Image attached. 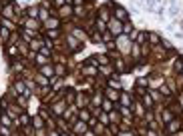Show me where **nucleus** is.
I'll return each instance as SVG.
<instances>
[{"label": "nucleus", "mask_w": 183, "mask_h": 136, "mask_svg": "<svg viewBox=\"0 0 183 136\" xmlns=\"http://www.w3.org/2000/svg\"><path fill=\"white\" fill-rule=\"evenodd\" d=\"M97 114H99V120H101V124H109V114H105V112H99V110H97Z\"/></svg>", "instance_id": "34"}, {"label": "nucleus", "mask_w": 183, "mask_h": 136, "mask_svg": "<svg viewBox=\"0 0 183 136\" xmlns=\"http://www.w3.org/2000/svg\"><path fill=\"white\" fill-rule=\"evenodd\" d=\"M113 66H115V68H117V70H119V72H125V62H123V60H121V58H117V60H115V62H113Z\"/></svg>", "instance_id": "31"}, {"label": "nucleus", "mask_w": 183, "mask_h": 136, "mask_svg": "<svg viewBox=\"0 0 183 136\" xmlns=\"http://www.w3.org/2000/svg\"><path fill=\"white\" fill-rule=\"evenodd\" d=\"M101 106H103V110H105V112H111V110H113V100H103V102H101Z\"/></svg>", "instance_id": "28"}, {"label": "nucleus", "mask_w": 183, "mask_h": 136, "mask_svg": "<svg viewBox=\"0 0 183 136\" xmlns=\"http://www.w3.org/2000/svg\"><path fill=\"white\" fill-rule=\"evenodd\" d=\"M50 16H53V14H50L48 10H44V8H40V10H38V22H46V20L50 18Z\"/></svg>", "instance_id": "17"}, {"label": "nucleus", "mask_w": 183, "mask_h": 136, "mask_svg": "<svg viewBox=\"0 0 183 136\" xmlns=\"http://www.w3.org/2000/svg\"><path fill=\"white\" fill-rule=\"evenodd\" d=\"M171 120H173V112H171V110H165V112H163V122L167 124V122H171Z\"/></svg>", "instance_id": "36"}, {"label": "nucleus", "mask_w": 183, "mask_h": 136, "mask_svg": "<svg viewBox=\"0 0 183 136\" xmlns=\"http://www.w3.org/2000/svg\"><path fill=\"white\" fill-rule=\"evenodd\" d=\"M109 32L111 34H123V22H119V20H109Z\"/></svg>", "instance_id": "4"}, {"label": "nucleus", "mask_w": 183, "mask_h": 136, "mask_svg": "<svg viewBox=\"0 0 183 136\" xmlns=\"http://www.w3.org/2000/svg\"><path fill=\"white\" fill-rule=\"evenodd\" d=\"M18 124H22V126H30V118H28V114H20L18 116Z\"/></svg>", "instance_id": "23"}, {"label": "nucleus", "mask_w": 183, "mask_h": 136, "mask_svg": "<svg viewBox=\"0 0 183 136\" xmlns=\"http://www.w3.org/2000/svg\"><path fill=\"white\" fill-rule=\"evenodd\" d=\"M40 74H42V76H46V78H53V76H54V66H53V64H44V66H40Z\"/></svg>", "instance_id": "10"}, {"label": "nucleus", "mask_w": 183, "mask_h": 136, "mask_svg": "<svg viewBox=\"0 0 183 136\" xmlns=\"http://www.w3.org/2000/svg\"><path fill=\"white\" fill-rule=\"evenodd\" d=\"M0 136H10V130H8V126L0 124Z\"/></svg>", "instance_id": "42"}, {"label": "nucleus", "mask_w": 183, "mask_h": 136, "mask_svg": "<svg viewBox=\"0 0 183 136\" xmlns=\"http://www.w3.org/2000/svg\"><path fill=\"white\" fill-rule=\"evenodd\" d=\"M179 128H181V120H171V122H167V134H169V136H175Z\"/></svg>", "instance_id": "5"}, {"label": "nucleus", "mask_w": 183, "mask_h": 136, "mask_svg": "<svg viewBox=\"0 0 183 136\" xmlns=\"http://www.w3.org/2000/svg\"><path fill=\"white\" fill-rule=\"evenodd\" d=\"M181 74H183V70H181Z\"/></svg>", "instance_id": "55"}, {"label": "nucleus", "mask_w": 183, "mask_h": 136, "mask_svg": "<svg viewBox=\"0 0 183 136\" xmlns=\"http://www.w3.org/2000/svg\"><path fill=\"white\" fill-rule=\"evenodd\" d=\"M38 18H24V26L30 28V30H38Z\"/></svg>", "instance_id": "16"}, {"label": "nucleus", "mask_w": 183, "mask_h": 136, "mask_svg": "<svg viewBox=\"0 0 183 136\" xmlns=\"http://www.w3.org/2000/svg\"><path fill=\"white\" fill-rule=\"evenodd\" d=\"M173 70L181 74V70H183V58H175V62H173Z\"/></svg>", "instance_id": "27"}, {"label": "nucleus", "mask_w": 183, "mask_h": 136, "mask_svg": "<svg viewBox=\"0 0 183 136\" xmlns=\"http://www.w3.org/2000/svg\"><path fill=\"white\" fill-rule=\"evenodd\" d=\"M83 136H97V134H95V132H89V130H87V132H85Z\"/></svg>", "instance_id": "50"}, {"label": "nucleus", "mask_w": 183, "mask_h": 136, "mask_svg": "<svg viewBox=\"0 0 183 136\" xmlns=\"http://www.w3.org/2000/svg\"><path fill=\"white\" fill-rule=\"evenodd\" d=\"M75 38H79V40H85V38H87V32L79 28V30H75Z\"/></svg>", "instance_id": "40"}, {"label": "nucleus", "mask_w": 183, "mask_h": 136, "mask_svg": "<svg viewBox=\"0 0 183 136\" xmlns=\"http://www.w3.org/2000/svg\"><path fill=\"white\" fill-rule=\"evenodd\" d=\"M0 2H6V0H0Z\"/></svg>", "instance_id": "54"}, {"label": "nucleus", "mask_w": 183, "mask_h": 136, "mask_svg": "<svg viewBox=\"0 0 183 136\" xmlns=\"http://www.w3.org/2000/svg\"><path fill=\"white\" fill-rule=\"evenodd\" d=\"M135 42H137V44H145L147 42V32H139L137 38H135Z\"/></svg>", "instance_id": "30"}, {"label": "nucleus", "mask_w": 183, "mask_h": 136, "mask_svg": "<svg viewBox=\"0 0 183 136\" xmlns=\"http://www.w3.org/2000/svg\"><path fill=\"white\" fill-rule=\"evenodd\" d=\"M12 70L16 72V74H20V72H24V62H20V60H16L14 64H12Z\"/></svg>", "instance_id": "25"}, {"label": "nucleus", "mask_w": 183, "mask_h": 136, "mask_svg": "<svg viewBox=\"0 0 183 136\" xmlns=\"http://www.w3.org/2000/svg\"><path fill=\"white\" fill-rule=\"evenodd\" d=\"M26 84L28 82H24V80H16V82H14V92H16V94H24V92L28 90Z\"/></svg>", "instance_id": "8"}, {"label": "nucleus", "mask_w": 183, "mask_h": 136, "mask_svg": "<svg viewBox=\"0 0 183 136\" xmlns=\"http://www.w3.org/2000/svg\"><path fill=\"white\" fill-rule=\"evenodd\" d=\"M109 86H111V88H115V90H121V86H123V84L119 82V78H117V76L113 74V78L109 80Z\"/></svg>", "instance_id": "22"}, {"label": "nucleus", "mask_w": 183, "mask_h": 136, "mask_svg": "<svg viewBox=\"0 0 183 136\" xmlns=\"http://www.w3.org/2000/svg\"><path fill=\"white\" fill-rule=\"evenodd\" d=\"M53 4H54V6H57V8H62V6H65V0H53Z\"/></svg>", "instance_id": "46"}, {"label": "nucleus", "mask_w": 183, "mask_h": 136, "mask_svg": "<svg viewBox=\"0 0 183 136\" xmlns=\"http://www.w3.org/2000/svg\"><path fill=\"white\" fill-rule=\"evenodd\" d=\"M143 106H145V108H151V106H153V98H151V94H149V92L143 96Z\"/></svg>", "instance_id": "29"}, {"label": "nucleus", "mask_w": 183, "mask_h": 136, "mask_svg": "<svg viewBox=\"0 0 183 136\" xmlns=\"http://www.w3.org/2000/svg\"><path fill=\"white\" fill-rule=\"evenodd\" d=\"M2 114H4V112H2V106H0V118H2Z\"/></svg>", "instance_id": "53"}, {"label": "nucleus", "mask_w": 183, "mask_h": 136, "mask_svg": "<svg viewBox=\"0 0 183 136\" xmlns=\"http://www.w3.org/2000/svg\"><path fill=\"white\" fill-rule=\"evenodd\" d=\"M119 102H121L123 106H127V108H131V104H133V96H131L129 92H121V96H119Z\"/></svg>", "instance_id": "7"}, {"label": "nucleus", "mask_w": 183, "mask_h": 136, "mask_svg": "<svg viewBox=\"0 0 183 136\" xmlns=\"http://www.w3.org/2000/svg\"><path fill=\"white\" fill-rule=\"evenodd\" d=\"M26 14H30V16H36V18H38V8H36V6L28 8V10H26Z\"/></svg>", "instance_id": "44"}, {"label": "nucleus", "mask_w": 183, "mask_h": 136, "mask_svg": "<svg viewBox=\"0 0 183 136\" xmlns=\"http://www.w3.org/2000/svg\"><path fill=\"white\" fill-rule=\"evenodd\" d=\"M73 132H76V134L83 136L85 132H87V122H83V120H75V124H73Z\"/></svg>", "instance_id": "6"}, {"label": "nucleus", "mask_w": 183, "mask_h": 136, "mask_svg": "<svg viewBox=\"0 0 183 136\" xmlns=\"http://www.w3.org/2000/svg\"><path fill=\"white\" fill-rule=\"evenodd\" d=\"M44 24V28H48V30H58V18H54V16H50L48 20H46V22H42Z\"/></svg>", "instance_id": "9"}, {"label": "nucleus", "mask_w": 183, "mask_h": 136, "mask_svg": "<svg viewBox=\"0 0 183 136\" xmlns=\"http://www.w3.org/2000/svg\"><path fill=\"white\" fill-rule=\"evenodd\" d=\"M71 12H73V8H71V6H66V4H65V6L61 8V14H65V16H69Z\"/></svg>", "instance_id": "43"}, {"label": "nucleus", "mask_w": 183, "mask_h": 136, "mask_svg": "<svg viewBox=\"0 0 183 136\" xmlns=\"http://www.w3.org/2000/svg\"><path fill=\"white\" fill-rule=\"evenodd\" d=\"M6 54H8V58H12V60H18V48H16L14 44H8L6 46Z\"/></svg>", "instance_id": "11"}, {"label": "nucleus", "mask_w": 183, "mask_h": 136, "mask_svg": "<svg viewBox=\"0 0 183 136\" xmlns=\"http://www.w3.org/2000/svg\"><path fill=\"white\" fill-rule=\"evenodd\" d=\"M54 74H57V76H66V68L61 66V64H57V66H54Z\"/></svg>", "instance_id": "32"}, {"label": "nucleus", "mask_w": 183, "mask_h": 136, "mask_svg": "<svg viewBox=\"0 0 183 136\" xmlns=\"http://www.w3.org/2000/svg\"><path fill=\"white\" fill-rule=\"evenodd\" d=\"M16 100H18V106H22V108H26V106H28V100H26V96H18V98H16Z\"/></svg>", "instance_id": "38"}, {"label": "nucleus", "mask_w": 183, "mask_h": 136, "mask_svg": "<svg viewBox=\"0 0 183 136\" xmlns=\"http://www.w3.org/2000/svg\"><path fill=\"white\" fill-rule=\"evenodd\" d=\"M65 110H66V100L62 98V94H57V100L50 104V112H53V116H62Z\"/></svg>", "instance_id": "1"}, {"label": "nucleus", "mask_w": 183, "mask_h": 136, "mask_svg": "<svg viewBox=\"0 0 183 136\" xmlns=\"http://www.w3.org/2000/svg\"><path fill=\"white\" fill-rule=\"evenodd\" d=\"M115 20H119V22H129V12L125 10V8L121 6H115Z\"/></svg>", "instance_id": "3"}, {"label": "nucleus", "mask_w": 183, "mask_h": 136, "mask_svg": "<svg viewBox=\"0 0 183 136\" xmlns=\"http://www.w3.org/2000/svg\"><path fill=\"white\" fill-rule=\"evenodd\" d=\"M95 130H97L95 134H103V130H105V124H97V122H95Z\"/></svg>", "instance_id": "45"}, {"label": "nucleus", "mask_w": 183, "mask_h": 136, "mask_svg": "<svg viewBox=\"0 0 183 136\" xmlns=\"http://www.w3.org/2000/svg\"><path fill=\"white\" fill-rule=\"evenodd\" d=\"M149 86V78H137V88H147Z\"/></svg>", "instance_id": "35"}, {"label": "nucleus", "mask_w": 183, "mask_h": 136, "mask_svg": "<svg viewBox=\"0 0 183 136\" xmlns=\"http://www.w3.org/2000/svg\"><path fill=\"white\" fill-rule=\"evenodd\" d=\"M32 124H34V128H36V130H40L42 126H44V122H42V116H40V114L32 118Z\"/></svg>", "instance_id": "24"}, {"label": "nucleus", "mask_w": 183, "mask_h": 136, "mask_svg": "<svg viewBox=\"0 0 183 136\" xmlns=\"http://www.w3.org/2000/svg\"><path fill=\"white\" fill-rule=\"evenodd\" d=\"M34 58H36V64H38V66H44V64H48V56H44V54H40V52H38Z\"/></svg>", "instance_id": "21"}, {"label": "nucleus", "mask_w": 183, "mask_h": 136, "mask_svg": "<svg viewBox=\"0 0 183 136\" xmlns=\"http://www.w3.org/2000/svg\"><path fill=\"white\" fill-rule=\"evenodd\" d=\"M147 40L153 46H157V44H161V34L159 32H147Z\"/></svg>", "instance_id": "12"}, {"label": "nucleus", "mask_w": 183, "mask_h": 136, "mask_svg": "<svg viewBox=\"0 0 183 136\" xmlns=\"http://www.w3.org/2000/svg\"><path fill=\"white\" fill-rule=\"evenodd\" d=\"M66 42H69L71 50H75V52L80 48V40H79V38H75V36H66Z\"/></svg>", "instance_id": "13"}, {"label": "nucleus", "mask_w": 183, "mask_h": 136, "mask_svg": "<svg viewBox=\"0 0 183 136\" xmlns=\"http://www.w3.org/2000/svg\"><path fill=\"white\" fill-rule=\"evenodd\" d=\"M141 134L143 136H159L157 132H153V130H141Z\"/></svg>", "instance_id": "47"}, {"label": "nucleus", "mask_w": 183, "mask_h": 136, "mask_svg": "<svg viewBox=\"0 0 183 136\" xmlns=\"http://www.w3.org/2000/svg\"><path fill=\"white\" fill-rule=\"evenodd\" d=\"M0 124H4V126H10V124H12V120L8 118V114H2V118H0Z\"/></svg>", "instance_id": "41"}, {"label": "nucleus", "mask_w": 183, "mask_h": 136, "mask_svg": "<svg viewBox=\"0 0 183 136\" xmlns=\"http://www.w3.org/2000/svg\"><path fill=\"white\" fill-rule=\"evenodd\" d=\"M99 20H101V22H105V24H109V8H107V6L101 8V12H99Z\"/></svg>", "instance_id": "19"}, {"label": "nucleus", "mask_w": 183, "mask_h": 136, "mask_svg": "<svg viewBox=\"0 0 183 136\" xmlns=\"http://www.w3.org/2000/svg\"><path fill=\"white\" fill-rule=\"evenodd\" d=\"M48 136H61V134H57V130H50V134Z\"/></svg>", "instance_id": "51"}, {"label": "nucleus", "mask_w": 183, "mask_h": 136, "mask_svg": "<svg viewBox=\"0 0 183 136\" xmlns=\"http://www.w3.org/2000/svg\"><path fill=\"white\" fill-rule=\"evenodd\" d=\"M57 34H58V30H48V32H46V36H48V38H57Z\"/></svg>", "instance_id": "48"}, {"label": "nucleus", "mask_w": 183, "mask_h": 136, "mask_svg": "<svg viewBox=\"0 0 183 136\" xmlns=\"http://www.w3.org/2000/svg\"><path fill=\"white\" fill-rule=\"evenodd\" d=\"M119 116H121L119 112H113V110H111V114H109V124H111V122H119Z\"/></svg>", "instance_id": "37"}, {"label": "nucleus", "mask_w": 183, "mask_h": 136, "mask_svg": "<svg viewBox=\"0 0 183 136\" xmlns=\"http://www.w3.org/2000/svg\"><path fill=\"white\" fill-rule=\"evenodd\" d=\"M34 36H36V32H34V30H22V38H24L26 42H30Z\"/></svg>", "instance_id": "26"}, {"label": "nucleus", "mask_w": 183, "mask_h": 136, "mask_svg": "<svg viewBox=\"0 0 183 136\" xmlns=\"http://www.w3.org/2000/svg\"><path fill=\"white\" fill-rule=\"evenodd\" d=\"M79 120H83V122H91V120H93L89 108H80V110H79Z\"/></svg>", "instance_id": "14"}, {"label": "nucleus", "mask_w": 183, "mask_h": 136, "mask_svg": "<svg viewBox=\"0 0 183 136\" xmlns=\"http://www.w3.org/2000/svg\"><path fill=\"white\" fill-rule=\"evenodd\" d=\"M12 16H14V6H4L2 8V18H12Z\"/></svg>", "instance_id": "18"}, {"label": "nucleus", "mask_w": 183, "mask_h": 136, "mask_svg": "<svg viewBox=\"0 0 183 136\" xmlns=\"http://www.w3.org/2000/svg\"><path fill=\"white\" fill-rule=\"evenodd\" d=\"M105 96H107L109 100H119L121 92H119V90H115V88H107V90H105Z\"/></svg>", "instance_id": "15"}, {"label": "nucleus", "mask_w": 183, "mask_h": 136, "mask_svg": "<svg viewBox=\"0 0 183 136\" xmlns=\"http://www.w3.org/2000/svg\"><path fill=\"white\" fill-rule=\"evenodd\" d=\"M36 82H38V86H40V88H50L48 78H46V76H42V74H38V76H36Z\"/></svg>", "instance_id": "20"}, {"label": "nucleus", "mask_w": 183, "mask_h": 136, "mask_svg": "<svg viewBox=\"0 0 183 136\" xmlns=\"http://www.w3.org/2000/svg\"><path fill=\"white\" fill-rule=\"evenodd\" d=\"M133 32V24H131V20L129 22H123V34H131Z\"/></svg>", "instance_id": "33"}, {"label": "nucleus", "mask_w": 183, "mask_h": 136, "mask_svg": "<svg viewBox=\"0 0 183 136\" xmlns=\"http://www.w3.org/2000/svg\"><path fill=\"white\" fill-rule=\"evenodd\" d=\"M61 136H71V134H69V132H62V134H61Z\"/></svg>", "instance_id": "52"}, {"label": "nucleus", "mask_w": 183, "mask_h": 136, "mask_svg": "<svg viewBox=\"0 0 183 136\" xmlns=\"http://www.w3.org/2000/svg\"><path fill=\"white\" fill-rule=\"evenodd\" d=\"M135 114H137V116H143V114H145V106L135 104Z\"/></svg>", "instance_id": "39"}, {"label": "nucleus", "mask_w": 183, "mask_h": 136, "mask_svg": "<svg viewBox=\"0 0 183 136\" xmlns=\"http://www.w3.org/2000/svg\"><path fill=\"white\" fill-rule=\"evenodd\" d=\"M76 108H87L89 106V102H91V94H89V92H79V94H76Z\"/></svg>", "instance_id": "2"}, {"label": "nucleus", "mask_w": 183, "mask_h": 136, "mask_svg": "<svg viewBox=\"0 0 183 136\" xmlns=\"http://www.w3.org/2000/svg\"><path fill=\"white\" fill-rule=\"evenodd\" d=\"M44 132H46V130H44V128H40V130H34V134H36V136H46Z\"/></svg>", "instance_id": "49"}]
</instances>
